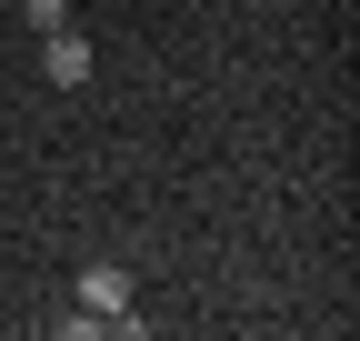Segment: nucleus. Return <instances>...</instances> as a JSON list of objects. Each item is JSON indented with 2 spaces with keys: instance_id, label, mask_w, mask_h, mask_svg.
<instances>
[{
  "instance_id": "3",
  "label": "nucleus",
  "mask_w": 360,
  "mask_h": 341,
  "mask_svg": "<svg viewBox=\"0 0 360 341\" xmlns=\"http://www.w3.org/2000/svg\"><path fill=\"white\" fill-rule=\"evenodd\" d=\"M20 20L30 30H70V0H20Z\"/></svg>"
},
{
  "instance_id": "1",
  "label": "nucleus",
  "mask_w": 360,
  "mask_h": 341,
  "mask_svg": "<svg viewBox=\"0 0 360 341\" xmlns=\"http://www.w3.org/2000/svg\"><path fill=\"white\" fill-rule=\"evenodd\" d=\"M90 331H120V341L150 331V311H130V271L120 261H90L80 271V311H60V341H90Z\"/></svg>"
},
{
  "instance_id": "2",
  "label": "nucleus",
  "mask_w": 360,
  "mask_h": 341,
  "mask_svg": "<svg viewBox=\"0 0 360 341\" xmlns=\"http://www.w3.org/2000/svg\"><path fill=\"white\" fill-rule=\"evenodd\" d=\"M40 80H51V91H80L90 80V40L80 30H40Z\"/></svg>"
}]
</instances>
